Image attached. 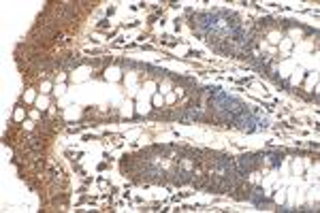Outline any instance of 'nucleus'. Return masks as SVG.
Returning a JSON list of instances; mask_svg holds the SVG:
<instances>
[{
    "label": "nucleus",
    "mask_w": 320,
    "mask_h": 213,
    "mask_svg": "<svg viewBox=\"0 0 320 213\" xmlns=\"http://www.w3.org/2000/svg\"><path fill=\"white\" fill-rule=\"evenodd\" d=\"M258 160H260V156H241L239 158V170L241 173H248V170H254L256 167H258Z\"/></svg>",
    "instance_id": "nucleus-1"
}]
</instances>
